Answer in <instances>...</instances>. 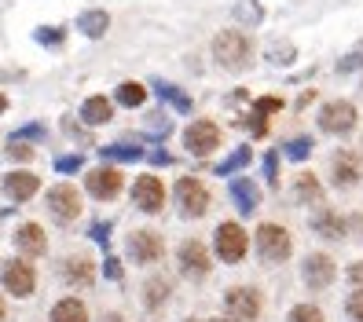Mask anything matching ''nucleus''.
<instances>
[{"label":"nucleus","instance_id":"obj_1","mask_svg":"<svg viewBox=\"0 0 363 322\" xmlns=\"http://www.w3.org/2000/svg\"><path fill=\"white\" fill-rule=\"evenodd\" d=\"M213 55H217V62L228 67V70L250 67V40H246V33H239V30L217 33V40H213Z\"/></svg>","mask_w":363,"mask_h":322},{"label":"nucleus","instance_id":"obj_2","mask_svg":"<svg viewBox=\"0 0 363 322\" xmlns=\"http://www.w3.org/2000/svg\"><path fill=\"white\" fill-rule=\"evenodd\" d=\"M224 308H228L231 322H257V315H261V293L250 289V286H235L228 293V300H224Z\"/></svg>","mask_w":363,"mask_h":322},{"label":"nucleus","instance_id":"obj_3","mask_svg":"<svg viewBox=\"0 0 363 322\" xmlns=\"http://www.w3.org/2000/svg\"><path fill=\"white\" fill-rule=\"evenodd\" d=\"M257 249H261L264 260L283 264L290 256V249H294V242H290V234L279 224H264V227H257Z\"/></svg>","mask_w":363,"mask_h":322},{"label":"nucleus","instance_id":"obj_4","mask_svg":"<svg viewBox=\"0 0 363 322\" xmlns=\"http://www.w3.org/2000/svg\"><path fill=\"white\" fill-rule=\"evenodd\" d=\"M319 128L330 136H345L356 128V106L345 103V99H337V103H327L323 110H319Z\"/></svg>","mask_w":363,"mask_h":322},{"label":"nucleus","instance_id":"obj_5","mask_svg":"<svg viewBox=\"0 0 363 322\" xmlns=\"http://www.w3.org/2000/svg\"><path fill=\"white\" fill-rule=\"evenodd\" d=\"M184 146H187L195 158H206V154H213V150L220 146V128L213 125V121H195V125H187Z\"/></svg>","mask_w":363,"mask_h":322},{"label":"nucleus","instance_id":"obj_6","mask_svg":"<svg viewBox=\"0 0 363 322\" xmlns=\"http://www.w3.org/2000/svg\"><path fill=\"white\" fill-rule=\"evenodd\" d=\"M246 249H250V238H246V231L239 224H220L217 227V253H220V260L239 264L246 256Z\"/></svg>","mask_w":363,"mask_h":322},{"label":"nucleus","instance_id":"obj_7","mask_svg":"<svg viewBox=\"0 0 363 322\" xmlns=\"http://www.w3.org/2000/svg\"><path fill=\"white\" fill-rule=\"evenodd\" d=\"M0 278H4V286L15 293V297H30L37 289V275L26 260H4L0 264Z\"/></svg>","mask_w":363,"mask_h":322},{"label":"nucleus","instance_id":"obj_8","mask_svg":"<svg viewBox=\"0 0 363 322\" xmlns=\"http://www.w3.org/2000/svg\"><path fill=\"white\" fill-rule=\"evenodd\" d=\"M177 202H180V209H184V217H202V212L209 209V190H206L199 180L184 176V180L177 183Z\"/></svg>","mask_w":363,"mask_h":322},{"label":"nucleus","instance_id":"obj_9","mask_svg":"<svg viewBox=\"0 0 363 322\" xmlns=\"http://www.w3.org/2000/svg\"><path fill=\"white\" fill-rule=\"evenodd\" d=\"M133 198L143 212H158L165 205V187H162L158 176H140L136 187H133Z\"/></svg>","mask_w":363,"mask_h":322},{"label":"nucleus","instance_id":"obj_10","mask_svg":"<svg viewBox=\"0 0 363 322\" xmlns=\"http://www.w3.org/2000/svg\"><path fill=\"white\" fill-rule=\"evenodd\" d=\"M129 253H133V260H140V264H155V260H162L165 246H162V238L155 231H136L129 238Z\"/></svg>","mask_w":363,"mask_h":322},{"label":"nucleus","instance_id":"obj_11","mask_svg":"<svg viewBox=\"0 0 363 322\" xmlns=\"http://www.w3.org/2000/svg\"><path fill=\"white\" fill-rule=\"evenodd\" d=\"M334 275H337V268H334L330 256H323V253H315V256L305 260V282H308V289H327L334 282Z\"/></svg>","mask_w":363,"mask_h":322},{"label":"nucleus","instance_id":"obj_12","mask_svg":"<svg viewBox=\"0 0 363 322\" xmlns=\"http://www.w3.org/2000/svg\"><path fill=\"white\" fill-rule=\"evenodd\" d=\"M180 271L191 278H206L209 275V253L202 242H184L180 246Z\"/></svg>","mask_w":363,"mask_h":322},{"label":"nucleus","instance_id":"obj_13","mask_svg":"<svg viewBox=\"0 0 363 322\" xmlns=\"http://www.w3.org/2000/svg\"><path fill=\"white\" fill-rule=\"evenodd\" d=\"M48 209H52V217L55 220H74L77 212H81V198H77V190L74 187H55L52 195H48Z\"/></svg>","mask_w":363,"mask_h":322},{"label":"nucleus","instance_id":"obj_14","mask_svg":"<svg viewBox=\"0 0 363 322\" xmlns=\"http://www.w3.org/2000/svg\"><path fill=\"white\" fill-rule=\"evenodd\" d=\"M89 190L96 198H118V190H121V173L118 168H111V165H103V168H92L89 173Z\"/></svg>","mask_w":363,"mask_h":322},{"label":"nucleus","instance_id":"obj_15","mask_svg":"<svg viewBox=\"0 0 363 322\" xmlns=\"http://www.w3.org/2000/svg\"><path fill=\"white\" fill-rule=\"evenodd\" d=\"M4 190H8V198H11V202H30L37 190H40V180H37L33 173H8Z\"/></svg>","mask_w":363,"mask_h":322},{"label":"nucleus","instance_id":"obj_16","mask_svg":"<svg viewBox=\"0 0 363 322\" xmlns=\"http://www.w3.org/2000/svg\"><path fill=\"white\" fill-rule=\"evenodd\" d=\"M359 180V158L352 150H337L334 154V183L337 187H352Z\"/></svg>","mask_w":363,"mask_h":322},{"label":"nucleus","instance_id":"obj_17","mask_svg":"<svg viewBox=\"0 0 363 322\" xmlns=\"http://www.w3.org/2000/svg\"><path fill=\"white\" fill-rule=\"evenodd\" d=\"M15 246L23 249V253H30V256H45V249H48V242H45V231H40L37 224H23V227H18V234H15Z\"/></svg>","mask_w":363,"mask_h":322},{"label":"nucleus","instance_id":"obj_18","mask_svg":"<svg viewBox=\"0 0 363 322\" xmlns=\"http://www.w3.org/2000/svg\"><path fill=\"white\" fill-rule=\"evenodd\" d=\"M81 121H84V125H106V121H111V99H103V96L84 99Z\"/></svg>","mask_w":363,"mask_h":322},{"label":"nucleus","instance_id":"obj_19","mask_svg":"<svg viewBox=\"0 0 363 322\" xmlns=\"http://www.w3.org/2000/svg\"><path fill=\"white\" fill-rule=\"evenodd\" d=\"M52 322H89V311H84L81 300H59V304L52 308Z\"/></svg>","mask_w":363,"mask_h":322},{"label":"nucleus","instance_id":"obj_20","mask_svg":"<svg viewBox=\"0 0 363 322\" xmlns=\"http://www.w3.org/2000/svg\"><path fill=\"white\" fill-rule=\"evenodd\" d=\"M294 198L297 202H319V198H323V187H319V180L312 173H301L297 183H294Z\"/></svg>","mask_w":363,"mask_h":322},{"label":"nucleus","instance_id":"obj_21","mask_svg":"<svg viewBox=\"0 0 363 322\" xmlns=\"http://www.w3.org/2000/svg\"><path fill=\"white\" fill-rule=\"evenodd\" d=\"M77 23H81V33L84 37H103L106 26H111V15H106V11H84Z\"/></svg>","mask_w":363,"mask_h":322},{"label":"nucleus","instance_id":"obj_22","mask_svg":"<svg viewBox=\"0 0 363 322\" xmlns=\"http://www.w3.org/2000/svg\"><path fill=\"white\" fill-rule=\"evenodd\" d=\"M231 195H235V202H239L242 212H253V209H257V187H253L250 180H235Z\"/></svg>","mask_w":363,"mask_h":322},{"label":"nucleus","instance_id":"obj_23","mask_svg":"<svg viewBox=\"0 0 363 322\" xmlns=\"http://www.w3.org/2000/svg\"><path fill=\"white\" fill-rule=\"evenodd\" d=\"M315 231L323 234V238H341V231H345V220H341L337 212H319V217H315Z\"/></svg>","mask_w":363,"mask_h":322},{"label":"nucleus","instance_id":"obj_24","mask_svg":"<svg viewBox=\"0 0 363 322\" xmlns=\"http://www.w3.org/2000/svg\"><path fill=\"white\" fill-rule=\"evenodd\" d=\"M67 278L74 286H89L92 282V264L81 260V256H74V260H67Z\"/></svg>","mask_w":363,"mask_h":322},{"label":"nucleus","instance_id":"obj_25","mask_svg":"<svg viewBox=\"0 0 363 322\" xmlns=\"http://www.w3.org/2000/svg\"><path fill=\"white\" fill-rule=\"evenodd\" d=\"M143 99H147V88H143V84H136V81L118 84V103H121V106H140Z\"/></svg>","mask_w":363,"mask_h":322},{"label":"nucleus","instance_id":"obj_26","mask_svg":"<svg viewBox=\"0 0 363 322\" xmlns=\"http://www.w3.org/2000/svg\"><path fill=\"white\" fill-rule=\"evenodd\" d=\"M155 88H158V96H162V99H169V103H173L177 110H184V114L191 110V99H187V96H184L180 88H173V84H165V81H158Z\"/></svg>","mask_w":363,"mask_h":322},{"label":"nucleus","instance_id":"obj_27","mask_svg":"<svg viewBox=\"0 0 363 322\" xmlns=\"http://www.w3.org/2000/svg\"><path fill=\"white\" fill-rule=\"evenodd\" d=\"M143 154L140 146H103V158H118V161H136Z\"/></svg>","mask_w":363,"mask_h":322},{"label":"nucleus","instance_id":"obj_28","mask_svg":"<svg viewBox=\"0 0 363 322\" xmlns=\"http://www.w3.org/2000/svg\"><path fill=\"white\" fill-rule=\"evenodd\" d=\"M169 297V282H165V278H155V282H147V304H162V300Z\"/></svg>","mask_w":363,"mask_h":322},{"label":"nucleus","instance_id":"obj_29","mask_svg":"<svg viewBox=\"0 0 363 322\" xmlns=\"http://www.w3.org/2000/svg\"><path fill=\"white\" fill-rule=\"evenodd\" d=\"M290 322H323V311L312 308V304H297L290 311Z\"/></svg>","mask_w":363,"mask_h":322},{"label":"nucleus","instance_id":"obj_30","mask_svg":"<svg viewBox=\"0 0 363 322\" xmlns=\"http://www.w3.org/2000/svg\"><path fill=\"white\" fill-rule=\"evenodd\" d=\"M356 67H363V45H356L345 59L337 62V70H341V74H349V70H356Z\"/></svg>","mask_w":363,"mask_h":322},{"label":"nucleus","instance_id":"obj_31","mask_svg":"<svg viewBox=\"0 0 363 322\" xmlns=\"http://www.w3.org/2000/svg\"><path fill=\"white\" fill-rule=\"evenodd\" d=\"M246 161H250V150L242 146V150H239V154H231V158H228V161H224V165L217 168V173H224V176H228V173H231V168H239V165H246Z\"/></svg>","mask_w":363,"mask_h":322},{"label":"nucleus","instance_id":"obj_32","mask_svg":"<svg viewBox=\"0 0 363 322\" xmlns=\"http://www.w3.org/2000/svg\"><path fill=\"white\" fill-rule=\"evenodd\" d=\"M349 318H352V322H363V289H356V293L349 297Z\"/></svg>","mask_w":363,"mask_h":322},{"label":"nucleus","instance_id":"obj_33","mask_svg":"<svg viewBox=\"0 0 363 322\" xmlns=\"http://www.w3.org/2000/svg\"><path fill=\"white\" fill-rule=\"evenodd\" d=\"M62 37H67L62 30H37V40H40V45H62Z\"/></svg>","mask_w":363,"mask_h":322},{"label":"nucleus","instance_id":"obj_34","mask_svg":"<svg viewBox=\"0 0 363 322\" xmlns=\"http://www.w3.org/2000/svg\"><path fill=\"white\" fill-rule=\"evenodd\" d=\"M308 150H312V139H294V143L286 146V154H290V158H305Z\"/></svg>","mask_w":363,"mask_h":322},{"label":"nucleus","instance_id":"obj_35","mask_svg":"<svg viewBox=\"0 0 363 322\" xmlns=\"http://www.w3.org/2000/svg\"><path fill=\"white\" fill-rule=\"evenodd\" d=\"M279 106H283L279 99H257V103H253V110H257V114H264V117H268L272 110H279Z\"/></svg>","mask_w":363,"mask_h":322},{"label":"nucleus","instance_id":"obj_36","mask_svg":"<svg viewBox=\"0 0 363 322\" xmlns=\"http://www.w3.org/2000/svg\"><path fill=\"white\" fill-rule=\"evenodd\" d=\"M55 165H59V173H70V168H77V165H81V158H74V154H70V158H62V161H55Z\"/></svg>","mask_w":363,"mask_h":322},{"label":"nucleus","instance_id":"obj_37","mask_svg":"<svg viewBox=\"0 0 363 322\" xmlns=\"http://www.w3.org/2000/svg\"><path fill=\"white\" fill-rule=\"evenodd\" d=\"M8 154L18 158V161H26V158H30V150H26V146H18V143H11V146H8Z\"/></svg>","mask_w":363,"mask_h":322},{"label":"nucleus","instance_id":"obj_38","mask_svg":"<svg viewBox=\"0 0 363 322\" xmlns=\"http://www.w3.org/2000/svg\"><path fill=\"white\" fill-rule=\"evenodd\" d=\"M239 15H242V18H261V8H257V4H242Z\"/></svg>","mask_w":363,"mask_h":322},{"label":"nucleus","instance_id":"obj_39","mask_svg":"<svg viewBox=\"0 0 363 322\" xmlns=\"http://www.w3.org/2000/svg\"><path fill=\"white\" fill-rule=\"evenodd\" d=\"M349 278H352V282H356V289H363V264H356V268L349 271Z\"/></svg>","mask_w":363,"mask_h":322},{"label":"nucleus","instance_id":"obj_40","mask_svg":"<svg viewBox=\"0 0 363 322\" xmlns=\"http://www.w3.org/2000/svg\"><path fill=\"white\" fill-rule=\"evenodd\" d=\"M106 275H111V278H121V268L111 260V264H106Z\"/></svg>","mask_w":363,"mask_h":322},{"label":"nucleus","instance_id":"obj_41","mask_svg":"<svg viewBox=\"0 0 363 322\" xmlns=\"http://www.w3.org/2000/svg\"><path fill=\"white\" fill-rule=\"evenodd\" d=\"M4 110H8V96H4V92H0V114H4Z\"/></svg>","mask_w":363,"mask_h":322},{"label":"nucleus","instance_id":"obj_42","mask_svg":"<svg viewBox=\"0 0 363 322\" xmlns=\"http://www.w3.org/2000/svg\"><path fill=\"white\" fill-rule=\"evenodd\" d=\"M0 322H8V308H4V300H0Z\"/></svg>","mask_w":363,"mask_h":322},{"label":"nucleus","instance_id":"obj_43","mask_svg":"<svg viewBox=\"0 0 363 322\" xmlns=\"http://www.w3.org/2000/svg\"><path fill=\"white\" fill-rule=\"evenodd\" d=\"M106 322H121V318H118V315H111V318H106Z\"/></svg>","mask_w":363,"mask_h":322},{"label":"nucleus","instance_id":"obj_44","mask_svg":"<svg viewBox=\"0 0 363 322\" xmlns=\"http://www.w3.org/2000/svg\"><path fill=\"white\" fill-rule=\"evenodd\" d=\"M206 322H224V318H206Z\"/></svg>","mask_w":363,"mask_h":322},{"label":"nucleus","instance_id":"obj_45","mask_svg":"<svg viewBox=\"0 0 363 322\" xmlns=\"http://www.w3.org/2000/svg\"><path fill=\"white\" fill-rule=\"evenodd\" d=\"M191 322H199V318H191Z\"/></svg>","mask_w":363,"mask_h":322}]
</instances>
